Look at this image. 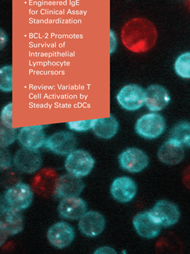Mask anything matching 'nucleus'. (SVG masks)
<instances>
[{
  "label": "nucleus",
  "mask_w": 190,
  "mask_h": 254,
  "mask_svg": "<svg viewBox=\"0 0 190 254\" xmlns=\"http://www.w3.org/2000/svg\"><path fill=\"white\" fill-rule=\"evenodd\" d=\"M137 190L135 181L132 178L125 176L116 178L110 189L113 198L121 203L131 202L135 198Z\"/></svg>",
  "instance_id": "14"
},
{
  "label": "nucleus",
  "mask_w": 190,
  "mask_h": 254,
  "mask_svg": "<svg viewBox=\"0 0 190 254\" xmlns=\"http://www.w3.org/2000/svg\"><path fill=\"white\" fill-rule=\"evenodd\" d=\"M183 182L185 187L190 190V166L187 167L186 170L184 171Z\"/></svg>",
  "instance_id": "30"
},
{
  "label": "nucleus",
  "mask_w": 190,
  "mask_h": 254,
  "mask_svg": "<svg viewBox=\"0 0 190 254\" xmlns=\"http://www.w3.org/2000/svg\"><path fill=\"white\" fill-rule=\"evenodd\" d=\"M18 140L23 148L38 150L44 146L46 140L43 126L24 127L20 128Z\"/></svg>",
  "instance_id": "18"
},
{
  "label": "nucleus",
  "mask_w": 190,
  "mask_h": 254,
  "mask_svg": "<svg viewBox=\"0 0 190 254\" xmlns=\"http://www.w3.org/2000/svg\"><path fill=\"white\" fill-rule=\"evenodd\" d=\"M110 53L111 54H114L117 50V46H118V40H117V35L115 32L111 29L110 32Z\"/></svg>",
  "instance_id": "29"
},
{
  "label": "nucleus",
  "mask_w": 190,
  "mask_h": 254,
  "mask_svg": "<svg viewBox=\"0 0 190 254\" xmlns=\"http://www.w3.org/2000/svg\"><path fill=\"white\" fill-rule=\"evenodd\" d=\"M1 149V169L4 170V169L8 168L10 167L11 161H10V156L9 153H7V150L4 149V148Z\"/></svg>",
  "instance_id": "28"
},
{
  "label": "nucleus",
  "mask_w": 190,
  "mask_h": 254,
  "mask_svg": "<svg viewBox=\"0 0 190 254\" xmlns=\"http://www.w3.org/2000/svg\"><path fill=\"white\" fill-rule=\"evenodd\" d=\"M34 190L25 183H17L4 192V200L7 205L16 210L28 208L33 201Z\"/></svg>",
  "instance_id": "4"
},
{
  "label": "nucleus",
  "mask_w": 190,
  "mask_h": 254,
  "mask_svg": "<svg viewBox=\"0 0 190 254\" xmlns=\"http://www.w3.org/2000/svg\"><path fill=\"white\" fill-rule=\"evenodd\" d=\"M120 128L118 120L111 115L109 117L95 119L92 131L95 136L103 140H110L117 135Z\"/></svg>",
  "instance_id": "21"
},
{
  "label": "nucleus",
  "mask_w": 190,
  "mask_h": 254,
  "mask_svg": "<svg viewBox=\"0 0 190 254\" xmlns=\"http://www.w3.org/2000/svg\"><path fill=\"white\" fill-rule=\"evenodd\" d=\"M18 139L16 129L1 125L0 129V145L1 148H7Z\"/></svg>",
  "instance_id": "25"
},
{
  "label": "nucleus",
  "mask_w": 190,
  "mask_h": 254,
  "mask_svg": "<svg viewBox=\"0 0 190 254\" xmlns=\"http://www.w3.org/2000/svg\"><path fill=\"white\" fill-rule=\"evenodd\" d=\"M121 38L124 46L128 50L138 54L147 52L157 41V29L146 18H133L124 26Z\"/></svg>",
  "instance_id": "1"
},
{
  "label": "nucleus",
  "mask_w": 190,
  "mask_h": 254,
  "mask_svg": "<svg viewBox=\"0 0 190 254\" xmlns=\"http://www.w3.org/2000/svg\"><path fill=\"white\" fill-rule=\"evenodd\" d=\"M106 219L104 216L95 210L86 211L78 221L80 232L88 238H95L104 231Z\"/></svg>",
  "instance_id": "13"
},
{
  "label": "nucleus",
  "mask_w": 190,
  "mask_h": 254,
  "mask_svg": "<svg viewBox=\"0 0 190 254\" xmlns=\"http://www.w3.org/2000/svg\"><path fill=\"white\" fill-rule=\"evenodd\" d=\"M7 41H8V38H7V34L1 29V34H0V49L2 50L4 49V46L7 44Z\"/></svg>",
  "instance_id": "31"
},
{
  "label": "nucleus",
  "mask_w": 190,
  "mask_h": 254,
  "mask_svg": "<svg viewBox=\"0 0 190 254\" xmlns=\"http://www.w3.org/2000/svg\"><path fill=\"white\" fill-rule=\"evenodd\" d=\"M13 163L18 171L26 174H33L41 168L43 159L38 150L22 148L14 155Z\"/></svg>",
  "instance_id": "6"
},
{
  "label": "nucleus",
  "mask_w": 190,
  "mask_h": 254,
  "mask_svg": "<svg viewBox=\"0 0 190 254\" xmlns=\"http://www.w3.org/2000/svg\"><path fill=\"white\" fill-rule=\"evenodd\" d=\"M76 144V137L72 132L61 131L46 138L44 147L55 154L67 156L75 150Z\"/></svg>",
  "instance_id": "7"
},
{
  "label": "nucleus",
  "mask_w": 190,
  "mask_h": 254,
  "mask_svg": "<svg viewBox=\"0 0 190 254\" xmlns=\"http://www.w3.org/2000/svg\"><path fill=\"white\" fill-rule=\"evenodd\" d=\"M159 160L168 165H177L185 157V150L182 144L173 139L165 141L157 153Z\"/></svg>",
  "instance_id": "20"
},
{
  "label": "nucleus",
  "mask_w": 190,
  "mask_h": 254,
  "mask_svg": "<svg viewBox=\"0 0 190 254\" xmlns=\"http://www.w3.org/2000/svg\"><path fill=\"white\" fill-rule=\"evenodd\" d=\"M174 70L178 76L190 79V52H185L178 57L174 63Z\"/></svg>",
  "instance_id": "23"
},
{
  "label": "nucleus",
  "mask_w": 190,
  "mask_h": 254,
  "mask_svg": "<svg viewBox=\"0 0 190 254\" xmlns=\"http://www.w3.org/2000/svg\"><path fill=\"white\" fill-rule=\"evenodd\" d=\"M166 128L165 119L156 112L145 114L137 119L135 130L140 137L146 140H154L163 134Z\"/></svg>",
  "instance_id": "2"
},
{
  "label": "nucleus",
  "mask_w": 190,
  "mask_h": 254,
  "mask_svg": "<svg viewBox=\"0 0 190 254\" xmlns=\"http://www.w3.org/2000/svg\"><path fill=\"white\" fill-rule=\"evenodd\" d=\"M136 232L141 238L154 239L161 231V226L155 221L150 211H144L136 215L132 220Z\"/></svg>",
  "instance_id": "16"
},
{
  "label": "nucleus",
  "mask_w": 190,
  "mask_h": 254,
  "mask_svg": "<svg viewBox=\"0 0 190 254\" xmlns=\"http://www.w3.org/2000/svg\"><path fill=\"white\" fill-rule=\"evenodd\" d=\"M75 236V231L72 226L64 221L56 223L47 232L48 241L58 249L68 247L73 242Z\"/></svg>",
  "instance_id": "12"
},
{
  "label": "nucleus",
  "mask_w": 190,
  "mask_h": 254,
  "mask_svg": "<svg viewBox=\"0 0 190 254\" xmlns=\"http://www.w3.org/2000/svg\"><path fill=\"white\" fill-rule=\"evenodd\" d=\"M95 165L93 156L84 150H74L67 155L64 167L68 173L77 177H86Z\"/></svg>",
  "instance_id": "3"
},
{
  "label": "nucleus",
  "mask_w": 190,
  "mask_h": 254,
  "mask_svg": "<svg viewBox=\"0 0 190 254\" xmlns=\"http://www.w3.org/2000/svg\"><path fill=\"white\" fill-rule=\"evenodd\" d=\"M24 229V219L20 210L8 205L1 206L0 216L1 237L5 239L7 235H15Z\"/></svg>",
  "instance_id": "8"
},
{
  "label": "nucleus",
  "mask_w": 190,
  "mask_h": 254,
  "mask_svg": "<svg viewBox=\"0 0 190 254\" xmlns=\"http://www.w3.org/2000/svg\"><path fill=\"white\" fill-rule=\"evenodd\" d=\"M120 167L130 173H138L144 170L149 164V156L142 150L127 148L119 156Z\"/></svg>",
  "instance_id": "9"
},
{
  "label": "nucleus",
  "mask_w": 190,
  "mask_h": 254,
  "mask_svg": "<svg viewBox=\"0 0 190 254\" xmlns=\"http://www.w3.org/2000/svg\"><path fill=\"white\" fill-rule=\"evenodd\" d=\"M84 188L85 184L81 178L68 173L59 178L55 196L60 199L69 196H78Z\"/></svg>",
  "instance_id": "17"
},
{
  "label": "nucleus",
  "mask_w": 190,
  "mask_h": 254,
  "mask_svg": "<svg viewBox=\"0 0 190 254\" xmlns=\"http://www.w3.org/2000/svg\"><path fill=\"white\" fill-rule=\"evenodd\" d=\"M0 90L5 93L12 92L13 91L12 65H4L0 69Z\"/></svg>",
  "instance_id": "24"
},
{
  "label": "nucleus",
  "mask_w": 190,
  "mask_h": 254,
  "mask_svg": "<svg viewBox=\"0 0 190 254\" xmlns=\"http://www.w3.org/2000/svg\"><path fill=\"white\" fill-rule=\"evenodd\" d=\"M59 178L58 173L54 169H43L32 180V189L35 193L44 197L55 195Z\"/></svg>",
  "instance_id": "11"
},
{
  "label": "nucleus",
  "mask_w": 190,
  "mask_h": 254,
  "mask_svg": "<svg viewBox=\"0 0 190 254\" xmlns=\"http://www.w3.org/2000/svg\"><path fill=\"white\" fill-rule=\"evenodd\" d=\"M149 211L155 221L163 227H170L177 224L181 216L179 207L165 199L158 201Z\"/></svg>",
  "instance_id": "10"
},
{
  "label": "nucleus",
  "mask_w": 190,
  "mask_h": 254,
  "mask_svg": "<svg viewBox=\"0 0 190 254\" xmlns=\"http://www.w3.org/2000/svg\"><path fill=\"white\" fill-rule=\"evenodd\" d=\"M169 138L173 139L182 144L183 146L190 148V123L180 122L171 130Z\"/></svg>",
  "instance_id": "22"
},
{
  "label": "nucleus",
  "mask_w": 190,
  "mask_h": 254,
  "mask_svg": "<svg viewBox=\"0 0 190 254\" xmlns=\"http://www.w3.org/2000/svg\"><path fill=\"white\" fill-rule=\"evenodd\" d=\"M95 123V119H92V120L67 122L66 125L71 131H76V132H84V131L92 129Z\"/></svg>",
  "instance_id": "26"
},
{
  "label": "nucleus",
  "mask_w": 190,
  "mask_h": 254,
  "mask_svg": "<svg viewBox=\"0 0 190 254\" xmlns=\"http://www.w3.org/2000/svg\"><path fill=\"white\" fill-rule=\"evenodd\" d=\"M117 101L125 111L140 110L145 105V90L139 85H126L117 94Z\"/></svg>",
  "instance_id": "5"
},
{
  "label": "nucleus",
  "mask_w": 190,
  "mask_h": 254,
  "mask_svg": "<svg viewBox=\"0 0 190 254\" xmlns=\"http://www.w3.org/2000/svg\"><path fill=\"white\" fill-rule=\"evenodd\" d=\"M171 102L168 90L158 84H153L145 90V105L151 112L165 109Z\"/></svg>",
  "instance_id": "15"
},
{
  "label": "nucleus",
  "mask_w": 190,
  "mask_h": 254,
  "mask_svg": "<svg viewBox=\"0 0 190 254\" xmlns=\"http://www.w3.org/2000/svg\"><path fill=\"white\" fill-rule=\"evenodd\" d=\"M59 214L64 219L79 220L87 210V204L78 196L63 198L57 207Z\"/></svg>",
  "instance_id": "19"
},
{
  "label": "nucleus",
  "mask_w": 190,
  "mask_h": 254,
  "mask_svg": "<svg viewBox=\"0 0 190 254\" xmlns=\"http://www.w3.org/2000/svg\"><path fill=\"white\" fill-rule=\"evenodd\" d=\"M0 121L1 125L13 128V103L7 104L5 106L3 107L2 110L0 114Z\"/></svg>",
  "instance_id": "27"
}]
</instances>
